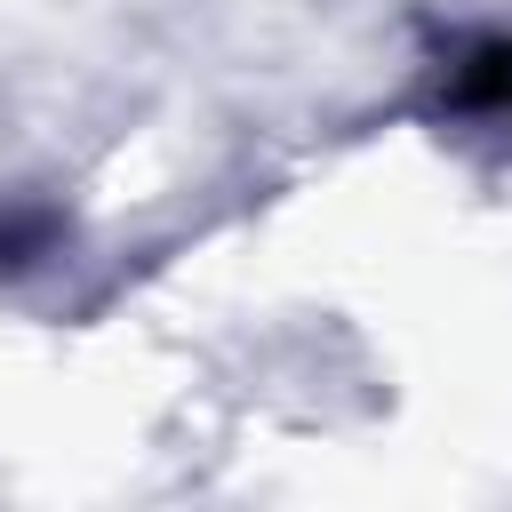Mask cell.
<instances>
[{"instance_id": "cell-1", "label": "cell", "mask_w": 512, "mask_h": 512, "mask_svg": "<svg viewBox=\"0 0 512 512\" xmlns=\"http://www.w3.org/2000/svg\"><path fill=\"white\" fill-rule=\"evenodd\" d=\"M440 104L448 112H472V120H512V40L488 32V40L456 48V64L440 80Z\"/></svg>"}, {"instance_id": "cell-2", "label": "cell", "mask_w": 512, "mask_h": 512, "mask_svg": "<svg viewBox=\"0 0 512 512\" xmlns=\"http://www.w3.org/2000/svg\"><path fill=\"white\" fill-rule=\"evenodd\" d=\"M56 240H64L56 208H40V200H16V208H0V272H24V264H40Z\"/></svg>"}]
</instances>
